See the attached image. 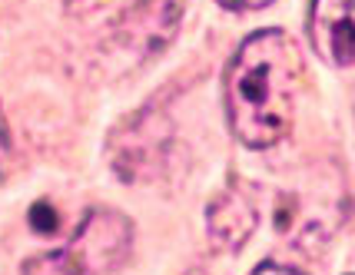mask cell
<instances>
[{
    "label": "cell",
    "instance_id": "obj_5",
    "mask_svg": "<svg viewBox=\"0 0 355 275\" xmlns=\"http://www.w3.org/2000/svg\"><path fill=\"white\" fill-rule=\"evenodd\" d=\"M249 275H306V272L295 269V265H282V262H263L259 269H252Z\"/></svg>",
    "mask_w": 355,
    "mask_h": 275
},
{
    "label": "cell",
    "instance_id": "obj_3",
    "mask_svg": "<svg viewBox=\"0 0 355 275\" xmlns=\"http://www.w3.org/2000/svg\"><path fill=\"white\" fill-rule=\"evenodd\" d=\"M309 40L329 66H355V0H312Z\"/></svg>",
    "mask_w": 355,
    "mask_h": 275
},
{
    "label": "cell",
    "instance_id": "obj_4",
    "mask_svg": "<svg viewBox=\"0 0 355 275\" xmlns=\"http://www.w3.org/2000/svg\"><path fill=\"white\" fill-rule=\"evenodd\" d=\"M206 226H209V236L216 239V245L239 249L259 229V202L243 183H232L209 202Z\"/></svg>",
    "mask_w": 355,
    "mask_h": 275
},
{
    "label": "cell",
    "instance_id": "obj_7",
    "mask_svg": "<svg viewBox=\"0 0 355 275\" xmlns=\"http://www.w3.org/2000/svg\"><path fill=\"white\" fill-rule=\"evenodd\" d=\"M7 153H10V136H7V126H3V116H0V169L7 163Z\"/></svg>",
    "mask_w": 355,
    "mask_h": 275
},
{
    "label": "cell",
    "instance_id": "obj_6",
    "mask_svg": "<svg viewBox=\"0 0 355 275\" xmlns=\"http://www.w3.org/2000/svg\"><path fill=\"white\" fill-rule=\"evenodd\" d=\"M216 3H223L226 10H263L272 0H216Z\"/></svg>",
    "mask_w": 355,
    "mask_h": 275
},
{
    "label": "cell",
    "instance_id": "obj_1",
    "mask_svg": "<svg viewBox=\"0 0 355 275\" xmlns=\"http://www.w3.org/2000/svg\"><path fill=\"white\" fill-rule=\"evenodd\" d=\"M302 90V53L289 33L246 37L226 70L223 96L232 136L249 150H269L289 133Z\"/></svg>",
    "mask_w": 355,
    "mask_h": 275
},
{
    "label": "cell",
    "instance_id": "obj_2",
    "mask_svg": "<svg viewBox=\"0 0 355 275\" xmlns=\"http://www.w3.org/2000/svg\"><path fill=\"white\" fill-rule=\"evenodd\" d=\"M133 226L113 209H96L83 219L73 239L63 245L60 265L67 275H110L130 256Z\"/></svg>",
    "mask_w": 355,
    "mask_h": 275
}]
</instances>
